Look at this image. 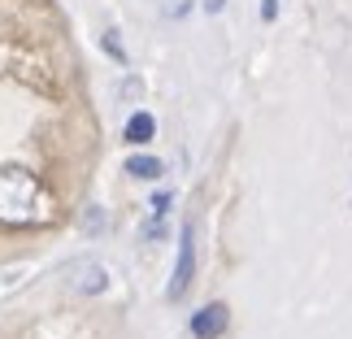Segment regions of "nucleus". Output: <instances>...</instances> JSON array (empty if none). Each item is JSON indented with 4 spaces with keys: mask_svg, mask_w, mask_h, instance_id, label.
I'll return each instance as SVG.
<instances>
[{
    "mask_svg": "<svg viewBox=\"0 0 352 339\" xmlns=\"http://www.w3.org/2000/svg\"><path fill=\"white\" fill-rule=\"evenodd\" d=\"M52 218L48 187L22 166L0 170V222L5 226H44Z\"/></svg>",
    "mask_w": 352,
    "mask_h": 339,
    "instance_id": "obj_1",
    "label": "nucleus"
},
{
    "mask_svg": "<svg viewBox=\"0 0 352 339\" xmlns=\"http://www.w3.org/2000/svg\"><path fill=\"white\" fill-rule=\"evenodd\" d=\"M192 274H196V239H192V226H183L179 230V261H174V278H170V287H166L170 300H183V296H187Z\"/></svg>",
    "mask_w": 352,
    "mask_h": 339,
    "instance_id": "obj_2",
    "label": "nucleus"
},
{
    "mask_svg": "<svg viewBox=\"0 0 352 339\" xmlns=\"http://www.w3.org/2000/svg\"><path fill=\"white\" fill-rule=\"evenodd\" d=\"M226 327H231V314H226V305H218V300L192 314V335L196 339H218V335H226Z\"/></svg>",
    "mask_w": 352,
    "mask_h": 339,
    "instance_id": "obj_3",
    "label": "nucleus"
},
{
    "mask_svg": "<svg viewBox=\"0 0 352 339\" xmlns=\"http://www.w3.org/2000/svg\"><path fill=\"white\" fill-rule=\"evenodd\" d=\"M104 287H109V270H104V265H96V261L78 265V274H74V292H83V296H100Z\"/></svg>",
    "mask_w": 352,
    "mask_h": 339,
    "instance_id": "obj_4",
    "label": "nucleus"
},
{
    "mask_svg": "<svg viewBox=\"0 0 352 339\" xmlns=\"http://www.w3.org/2000/svg\"><path fill=\"white\" fill-rule=\"evenodd\" d=\"M153 135H157V118L140 109V113H131L126 131H122V140H126V144H148V140H153Z\"/></svg>",
    "mask_w": 352,
    "mask_h": 339,
    "instance_id": "obj_5",
    "label": "nucleus"
},
{
    "mask_svg": "<svg viewBox=\"0 0 352 339\" xmlns=\"http://www.w3.org/2000/svg\"><path fill=\"white\" fill-rule=\"evenodd\" d=\"M126 170L135 174V179H161V174H166V166H161L157 157H131Z\"/></svg>",
    "mask_w": 352,
    "mask_h": 339,
    "instance_id": "obj_6",
    "label": "nucleus"
},
{
    "mask_svg": "<svg viewBox=\"0 0 352 339\" xmlns=\"http://www.w3.org/2000/svg\"><path fill=\"white\" fill-rule=\"evenodd\" d=\"M170 205H174V196H170V192H157V196H153V222H161V218H166V213H170Z\"/></svg>",
    "mask_w": 352,
    "mask_h": 339,
    "instance_id": "obj_7",
    "label": "nucleus"
},
{
    "mask_svg": "<svg viewBox=\"0 0 352 339\" xmlns=\"http://www.w3.org/2000/svg\"><path fill=\"white\" fill-rule=\"evenodd\" d=\"M278 18V0H261V22H274Z\"/></svg>",
    "mask_w": 352,
    "mask_h": 339,
    "instance_id": "obj_8",
    "label": "nucleus"
},
{
    "mask_svg": "<svg viewBox=\"0 0 352 339\" xmlns=\"http://www.w3.org/2000/svg\"><path fill=\"white\" fill-rule=\"evenodd\" d=\"M104 48H109V57H118V61H126V52H122V44H118V35H104Z\"/></svg>",
    "mask_w": 352,
    "mask_h": 339,
    "instance_id": "obj_9",
    "label": "nucleus"
},
{
    "mask_svg": "<svg viewBox=\"0 0 352 339\" xmlns=\"http://www.w3.org/2000/svg\"><path fill=\"white\" fill-rule=\"evenodd\" d=\"M222 5H226V0H205V9H209V13H222Z\"/></svg>",
    "mask_w": 352,
    "mask_h": 339,
    "instance_id": "obj_10",
    "label": "nucleus"
}]
</instances>
